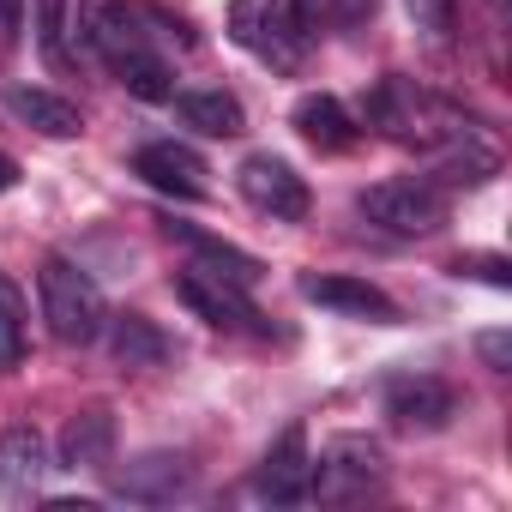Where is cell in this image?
Returning a JSON list of instances; mask_svg holds the SVG:
<instances>
[{"mask_svg":"<svg viewBox=\"0 0 512 512\" xmlns=\"http://www.w3.org/2000/svg\"><path fill=\"white\" fill-rule=\"evenodd\" d=\"M175 296L199 314V320H211V326H223V332H247L253 320V302H247V290H235V284H223V278H205V272H181L175 278Z\"/></svg>","mask_w":512,"mask_h":512,"instance_id":"cell-12","label":"cell"},{"mask_svg":"<svg viewBox=\"0 0 512 512\" xmlns=\"http://www.w3.org/2000/svg\"><path fill=\"white\" fill-rule=\"evenodd\" d=\"M362 217L386 235H434L446 223V187L434 175H398V181H374L362 199Z\"/></svg>","mask_w":512,"mask_h":512,"instance_id":"cell-4","label":"cell"},{"mask_svg":"<svg viewBox=\"0 0 512 512\" xmlns=\"http://www.w3.org/2000/svg\"><path fill=\"white\" fill-rule=\"evenodd\" d=\"M368 121H374L386 139H398V145H422V151L452 145V139L470 133V121H464L452 103L416 91V79H380L374 97H368Z\"/></svg>","mask_w":512,"mask_h":512,"instance_id":"cell-2","label":"cell"},{"mask_svg":"<svg viewBox=\"0 0 512 512\" xmlns=\"http://www.w3.org/2000/svg\"><path fill=\"white\" fill-rule=\"evenodd\" d=\"M103 326H109V356H115L121 368H163V362L175 356L169 332H163L157 320H145V314H115V320H103Z\"/></svg>","mask_w":512,"mask_h":512,"instance_id":"cell-17","label":"cell"},{"mask_svg":"<svg viewBox=\"0 0 512 512\" xmlns=\"http://www.w3.org/2000/svg\"><path fill=\"white\" fill-rule=\"evenodd\" d=\"M49 440L31 428V422H13L0 434V500H31L49 476Z\"/></svg>","mask_w":512,"mask_h":512,"instance_id":"cell-11","label":"cell"},{"mask_svg":"<svg viewBox=\"0 0 512 512\" xmlns=\"http://www.w3.org/2000/svg\"><path fill=\"white\" fill-rule=\"evenodd\" d=\"M133 175H145L157 193H175V199H199V193H205V163H199V151H187V145H175V139L133 151Z\"/></svg>","mask_w":512,"mask_h":512,"instance_id":"cell-13","label":"cell"},{"mask_svg":"<svg viewBox=\"0 0 512 512\" xmlns=\"http://www.w3.org/2000/svg\"><path fill=\"white\" fill-rule=\"evenodd\" d=\"M290 121H296V133H302L308 145H320V151H350V145H356V121H350L344 103L326 97V91H308Z\"/></svg>","mask_w":512,"mask_h":512,"instance_id":"cell-19","label":"cell"},{"mask_svg":"<svg viewBox=\"0 0 512 512\" xmlns=\"http://www.w3.org/2000/svg\"><path fill=\"white\" fill-rule=\"evenodd\" d=\"M37 296H43V320H49L55 344L85 350V344L103 338V320H109L103 290H97L73 260H43V272H37Z\"/></svg>","mask_w":512,"mask_h":512,"instance_id":"cell-3","label":"cell"},{"mask_svg":"<svg viewBox=\"0 0 512 512\" xmlns=\"http://www.w3.org/2000/svg\"><path fill=\"white\" fill-rule=\"evenodd\" d=\"M308 482H314L308 428H302V422H290V428H284V434L266 446L260 470H253V494H260V500H272V506H302V500H308Z\"/></svg>","mask_w":512,"mask_h":512,"instance_id":"cell-7","label":"cell"},{"mask_svg":"<svg viewBox=\"0 0 512 512\" xmlns=\"http://www.w3.org/2000/svg\"><path fill=\"white\" fill-rule=\"evenodd\" d=\"M169 235L193 247V272H205V278H223V284H235V290H253V284L266 278V266L253 260V253H241V247H229V241H217V235H205V229L169 223Z\"/></svg>","mask_w":512,"mask_h":512,"instance_id":"cell-15","label":"cell"},{"mask_svg":"<svg viewBox=\"0 0 512 512\" xmlns=\"http://www.w3.org/2000/svg\"><path fill=\"white\" fill-rule=\"evenodd\" d=\"M25 356V296L19 284L0 278V368H13Z\"/></svg>","mask_w":512,"mask_h":512,"instance_id":"cell-21","label":"cell"},{"mask_svg":"<svg viewBox=\"0 0 512 512\" xmlns=\"http://www.w3.org/2000/svg\"><path fill=\"white\" fill-rule=\"evenodd\" d=\"M476 356H482L494 374H506V368H512V338H506V332H482V338H476Z\"/></svg>","mask_w":512,"mask_h":512,"instance_id":"cell-25","label":"cell"},{"mask_svg":"<svg viewBox=\"0 0 512 512\" xmlns=\"http://www.w3.org/2000/svg\"><path fill=\"white\" fill-rule=\"evenodd\" d=\"M193 488V464L187 452H139L115 470V494L121 500H139V506H169Z\"/></svg>","mask_w":512,"mask_h":512,"instance_id":"cell-10","label":"cell"},{"mask_svg":"<svg viewBox=\"0 0 512 512\" xmlns=\"http://www.w3.org/2000/svg\"><path fill=\"white\" fill-rule=\"evenodd\" d=\"M458 278H482V284L506 290V284H512V266L500 260V253H464V260H458Z\"/></svg>","mask_w":512,"mask_h":512,"instance_id":"cell-24","label":"cell"},{"mask_svg":"<svg viewBox=\"0 0 512 512\" xmlns=\"http://www.w3.org/2000/svg\"><path fill=\"white\" fill-rule=\"evenodd\" d=\"M79 37L133 97H145V103H169L175 97V73L151 49V37L139 31L133 7H121V0H79Z\"/></svg>","mask_w":512,"mask_h":512,"instance_id":"cell-1","label":"cell"},{"mask_svg":"<svg viewBox=\"0 0 512 512\" xmlns=\"http://www.w3.org/2000/svg\"><path fill=\"white\" fill-rule=\"evenodd\" d=\"M284 19H290L296 37H314V31H320V0H290V13H284Z\"/></svg>","mask_w":512,"mask_h":512,"instance_id":"cell-26","label":"cell"},{"mask_svg":"<svg viewBox=\"0 0 512 512\" xmlns=\"http://www.w3.org/2000/svg\"><path fill=\"white\" fill-rule=\"evenodd\" d=\"M175 115H181L193 133H205V139H235V133L247 127V115H241V103H235L229 91H181V97H175Z\"/></svg>","mask_w":512,"mask_h":512,"instance_id":"cell-20","label":"cell"},{"mask_svg":"<svg viewBox=\"0 0 512 512\" xmlns=\"http://www.w3.org/2000/svg\"><path fill=\"white\" fill-rule=\"evenodd\" d=\"M19 31H25V0H0V37L13 43Z\"/></svg>","mask_w":512,"mask_h":512,"instance_id":"cell-28","label":"cell"},{"mask_svg":"<svg viewBox=\"0 0 512 512\" xmlns=\"http://www.w3.org/2000/svg\"><path fill=\"white\" fill-rule=\"evenodd\" d=\"M380 476H386L380 440H368V434H338V440H326V452L314 458L308 500H362L368 488H380Z\"/></svg>","mask_w":512,"mask_h":512,"instance_id":"cell-5","label":"cell"},{"mask_svg":"<svg viewBox=\"0 0 512 512\" xmlns=\"http://www.w3.org/2000/svg\"><path fill=\"white\" fill-rule=\"evenodd\" d=\"M37 43L55 67L67 61V0H37Z\"/></svg>","mask_w":512,"mask_h":512,"instance_id":"cell-22","label":"cell"},{"mask_svg":"<svg viewBox=\"0 0 512 512\" xmlns=\"http://www.w3.org/2000/svg\"><path fill=\"white\" fill-rule=\"evenodd\" d=\"M13 181H19V163H13V157H0V193H7Z\"/></svg>","mask_w":512,"mask_h":512,"instance_id":"cell-29","label":"cell"},{"mask_svg":"<svg viewBox=\"0 0 512 512\" xmlns=\"http://www.w3.org/2000/svg\"><path fill=\"white\" fill-rule=\"evenodd\" d=\"M386 416L410 434H440L458 416V392L434 374H398L386 380Z\"/></svg>","mask_w":512,"mask_h":512,"instance_id":"cell-9","label":"cell"},{"mask_svg":"<svg viewBox=\"0 0 512 512\" xmlns=\"http://www.w3.org/2000/svg\"><path fill=\"white\" fill-rule=\"evenodd\" d=\"M326 7H332L338 25H362V19H374V0H326Z\"/></svg>","mask_w":512,"mask_h":512,"instance_id":"cell-27","label":"cell"},{"mask_svg":"<svg viewBox=\"0 0 512 512\" xmlns=\"http://www.w3.org/2000/svg\"><path fill=\"white\" fill-rule=\"evenodd\" d=\"M235 187H241V199L260 211V217H272V223H302L308 217V181L296 175V163H284V157H272V151H253L241 169H235Z\"/></svg>","mask_w":512,"mask_h":512,"instance_id":"cell-6","label":"cell"},{"mask_svg":"<svg viewBox=\"0 0 512 512\" xmlns=\"http://www.w3.org/2000/svg\"><path fill=\"white\" fill-rule=\"evenodd\" d=\"M7 103H13V115H19L25 127H37L43 139H79V133H85V115H79V109L61 97V91H43V85H19Z\"/></svg>","mask_w":512,"mask_h":512,"instance_id":"cell-18","label":"cell"},{"mask_svg":"<svg viewBox=\"0 0 512 512\" xmlns=\"http://www.w3.org/2000/svg\"><path fill=\"white\" fill-rule=\"evenodd\" d=\"M229 37L247 49V55H260L266 67H296V31H290V19H284V7L278 0H229Z\"/></svg>","mask_w":512,"mask_h":512,"instance_id":"cell-8","label":"cell"},{"mask_svg":"<svg viewBox=\"0 0 512 512\" xmlns=\"http://www.w3.org/2000/svg\"><path fill=\"white\" fill-rule=\"evenodd\" d=\"M302 296L314 308H332V314H356V320H374V326H398V302L362 278H302Z\"/></svg>","mask_w":512,"mask_h":512,"instance_id":"cell-14","label":"cell"},{"mask_svg":"<svg viewBox=\"0 0 512 512\" xmlns=\"http://www.w3.org/2000/svg\"><path fill=\"white\" fill-rule=\"evenodd\" d=\"M55 464H61V470H109V464H115V416H109V410H79V416L61 428Z\"/></svg>","mask_w":512,"mask_h":512,"instance_id":"cell-16","label":"cell"},{"mask_svg":"<svg viewBox=\"0 0 512 512\" xmlns=\"http://www.w3.org/2000/svg\"><path fill=\"white\" fill-rule=\"evenodd\" d=\"M404 13L422 37H434V43L452 37V0H404Z\"/></svg>","mask_w":512,"mask_h":512,"instance_id":"cell-23","label":"cell"}]
</instances>
